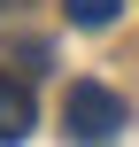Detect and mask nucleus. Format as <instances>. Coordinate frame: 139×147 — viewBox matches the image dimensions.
Masks as SVG:
<instances>
[{"instance_id": "f257e3e1", "label": "nucleus", "mask_w": 139, "mask_h": 147, "mask_svg": "<svg viewBox=\"0 0 139 147\" xmlns=\"http://www.w3.org/2000/svg\"><path fill=\"white\" fill-rule=\"evenodd\" d=\"M62 132H70V140H116V132H124V101L85 78V85H70V101H62Z\"/></svg>"}, {"instance_id": "f03ea898", "label": "nucleus", "mask_w": 139, "mask_h": 147, "mask_svg": "<svg viewBox=\"0 0 139 147\" xmlns=\"http://www.w3.org/2000/svg\"><path fill=\"white\" fill-rule=\"evenodd\" d=\"M39 124V109H31V93L15 85V78H0V140H23Z\"/></svg>"}, {"instance_id": "7ed1b4c3", "label": "nucleus", "mask_w": 139, "mask_h": 147, "mask_svg": "<svg viewBox=\"0 0 139 147\" xmlns=\"http://www.w3.org/2000/svg\"><path fill=\"white\" fill-rule=\"evenodd\" d=\"M62 16H70L77 31H108V23L124 16V0H62Z\"/></svg>"}]
</instances>
